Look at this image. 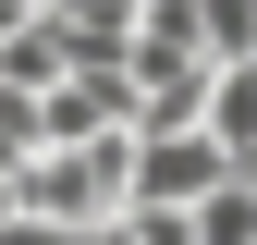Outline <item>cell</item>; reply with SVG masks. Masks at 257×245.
<instances>
[{"label": "cell", "instance_id": "6da1fadb", "mask_svg": "<svg viewBox=\"0 0 257 245\" xmlns=\"http://www.w3.org/2000/svg\"><path fill=\"white\" fill-rule=\"evenodd\" d=\"M122 172H135V135H74V147H37L13 172V208L49 233H98L122 221Z\"/></svg>", "mask_w": 257, "mask_h": 245}, {"label": "cell", "instance_id": "7a4b0ae2", "mask_svg": "<svg viewBox=\"0 0 257 245\" xmlns=\"http://www.w3.org/2000/svg\"><path fill=\"white\" fill-rule=\"evenodd\" d=\"M37 135L74 147V135H135V74L122 61H74L61 86H37Z\"/></svg>", "mask_w": 257, "mask_h": 245}, {"label": "cell", "instance_id": "3957f363", "mask_svg": "<svg viewBox=\"0 0 257 245\" xmlns=\"http://www.w3.org/2000/svg\"><path fill=\"white\" fill-rule=\"evenodd\" d=\"M233 184V160H220L208 135H135V172H122V208H196Z\"/></svg>", "mask_w": 257, "mask_h": 245}, {"label": "cell", "instance_id": "277c9868", "mask_svg": "<svg viewBox=\"0 0 257 245\" xmlns=\"http://www.w3.org/2000/svg\"><path fill=\"white\" fill-rule=\"evenodd\" d=\"M196 61H257V0H184Z\"/></svg>", "mask_w": 257, "mask_h": 245}, {"label": "cell", "instance_id": "5b68a950", "mask_svg": "<svg viewBox=\"0 0 257 245\" xmlns=\"http://www.w3.org/2000/svg\"><path fill=\"white\" fill-rule=\"evenodd\" d=\"M37 98H25V86H0V172H25V160H37Z\"/></svg>", "mask_w": 257, "mask_h": 245}, {"label": "cell", "instance_id": "8992f818", "mask_svg": "<svg viewBox=\"0 0 257 245\" xmlns=\"http://www.w3.org/2000/svg\"><path fill=\"white\" fill-rule=\"evenodd\" d=\"M0 221H13V172H0Z\"/></svg>", "mask_w": 257, "mask_h": 245}]
</instances>
